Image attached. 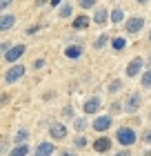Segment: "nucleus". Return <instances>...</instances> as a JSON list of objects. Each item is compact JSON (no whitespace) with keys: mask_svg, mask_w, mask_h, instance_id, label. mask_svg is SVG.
<instances>
[{"mask_svg":"<svg viewBox=\"0 0 151 156\" xmlns=\"http://www.w3.org/2000/svg\"><path fill=\"white\" fill-rule=\"evenodd\" d=\"M116 140H118L122 147H127V150H129V147L138 140V134H136L133 127L125 125V127H118V129H116Z\"/></svg>","mask_w":151,"mask_h":156,"instance_id":"1","label":"nucleus"},{"mask_svg":"<svg viewBox=\"0 0 151 156\" xmlns=\"http://www.w3.org/2000/svg\"><path fill=\"white\" fill-rule=\"evenodd\" d=\"M25 74H27V67H25V65H18V62H13V65L5 72V83H7V85H13V83H18Z\"/></svg>","mask_w":151,"mask_h":156,"instance_id":"2","label":"nucleus"},{"mask_svg":"<svg viewBox=\"0 0 151 156\" xmlns=\"http://www.w3.org/2000/svg\"><path fill=\"white\" fill-rule=\"evenodd\" d=\"M142 105V96L138 94V91H133V94L127 96V101L122 103V112H127V114H136V112L140 109Z\"/></svg>","mask_w":151,"mask_h":156,"instance_id":"3","label":"nucleus"},{"mask_svg":"<svg viewBox=\"0 0 151 156\" xmlns=\"http://www.w3.org/2000/svg\"><path fill=\"white\" fill-rule=\"evenodd\" d=\"M25 51H27V45H22V42H20V45H11V47L5 51L2 58H5L7 62H11V65H13V62H18V60L25 56Z\"/></svg>","mask_w":151,"mask_h":156,"instance_id":"4","label":"nucleus"},{"mask_svg":"<svg viewBox=\"0 0 151 156\" xmlns=\"http://www.w3.org/2000/svg\"><path fill=\"white\" fill-rule=\"evenodd\" d=\"M102 107V101H100V96H91L87 101L82 103V112L84 116H91V114H98V109Z\"/></svg>","mask_w":151,"mask_h":156,"instance_id":"5","label":"nucleus"},{"mask_svg":"<svg viewBox=\"0 0 151 156\" xmlns=\"http://www.w3.org/2000/svg\"><path fill=\"white\" fill-rule=\"evenodd\" d=\"M142 67H145V58H140V56H136V58L127 65V69H125V74H127V78H136L138 74H142Z\"/></svg>","mask_w":151,"mask_h":156,"instance_id":"6","label":"nucleus"},{"mask_svg":"<svg viewBox=\"0 0 151 156\" xmlns=\"http://www.w3.org/2000/svg\"><path fill=\"white\" fill-rule=\"evenodd\" d=\"M111 123H113L111 114H102V116H96V118H93V123H91V129H96V132H107V129L111 127Z\"/></svg>","mask_w":151,"mask_h":156,"instance_id":"7","label":"nucleus"},{"mask_svg":"<svg viewBox=\"0 0 151 156\" xmlns=\"http://www.w3.org/2000/svg\"><path fill=\"white\" fill-rule=\"evenodd\" d=\"M67 132H69V127L64 123H51V125H49V136H51L53 140L67 138Z\"/></svg>","mask_w":151,"mask_h":156,"instance_id":"8","label":"nucleus"},{"mask_svg":"<svg viewBox=\"0 0 151 156\" xmlns=\"http://www.w3.org/2000/svg\"><path fill=\"white\" fill-rule=\"evenodd\" d=\"M142 27H145V18H142V16H133V18L125 20V29H127V34H140Z\"/></svg>","mask_w":151,"mask_h":156,"instance_id":"9","label":"nucleus"},{"mask_svg":"<svg viewBox=\"0 0 151 156\" xmlns=\"http://www.w3.org/2000/svg\"><path fill=\"white\" fill-rule=\"evenodd\" d=\"M93 150H96L98 154H107V152H111V138L109 136H100L93 140Z\"/></svg>","mask_w":151,"mask_h":156,"instance_id":"10","label":"nucleus"},{"mask_svg":"<svg viewBox=\"0 0 151 156\" xmlns=\"http://www.w3.org/2000/svg\"><path fill=\"white\" fill-rule=\"evenodd\" d=\"M91 23H96V25H105V23H109V9H107V7H98V9L93 11Z\"/></svg>","mask_w":151,"mask_h":156,"instance_id":"11","label":"nucleus"},{"mask_svg":"<svg viewBox=\"0 0 151 156\" xmlns=\"http://www.w3.org/2000/svg\"><path fill=\"white\" fill-rule=\"evenodd\" d=\"M16 25V16L13 13H0V31H9Z\"/></svg>","mask_w":151,"mask_h":156,"instance_id":"12","label":"nucleus"},{"mask_svg":"<svg viewBox=\"0 0 151 156\" xmlns=\"http://www.w3.org/2000/svg\"><path fill=\"white\" fill-rule=\"evenodd\" d=\"M53 152H56V145H53V143H49V140H45V143H40L38 147H36L33 156H51Z\"/></svg>","mask_w":151,"mask_h":156,"instance_id":"13","label":"nucleus"},{"mask_svg":"<svg viewBox=\"0 0 151 156\" xmlns=\"http://www.w3.org/2000/svg\"><path fill=\"white\" fill-rule=\"evenodd\" d=\"M64 56H67L69 60H78L82 56V45L80 42H76V45H69L67 49H64Z\"/></svg>","mask_w":151,"mask_h":156,"instance_id":"14","label":"nucleus"},{"mask_svg":"<svg viewBox=\"0 0 151 156\" xmlns=\"http://www.w3.org/2000/svg\"><path fill=\"white\" fill-rule=\"evenodd\" d=\"M89 25H91V18L87 16V13H82V16H76V18H74V23H71V27H74L76 31H80V29H87Z\"/></svg>","mask_w":151,"mask_h":156,"instance_id":"15","label":"nucleus"},{"mask_svg":"<svg viewBox=\"0 0 151 156\" xmlns=\"http://www.w3.org/2000/svg\"><path fill=\"white\" fill-rule=\"evenodd\" d=\"M71 127H74L78 134H82L84 129H89V120H87V116H76L74 120H71Z\"/></svg>","mask_w":151,"mask_h":156,"instance_id":"16","label":"nucleus"},{"mask_svg":"<svg viewBox=\"0 0 151 156\" xmlns=\"http://www.w3.org/2000/svg\"><path fill=\"white\" fill-rule=\"evenodd\" d=\"M29 152H31V147H29V145H27V143H20V145H13L7 156H27Z\"/></svg>","mask_w":151,"mask_h":156,"instance_id":"17","label":"nucleus"},{"mask_svg":"<svg viewBox=\"0 0 151 156\" xmlns=\"http://www.w3.org/2000/svg\"><path fill=\"white\" fill-rule=\"evenodd\" d=\"M109 23H113V25L125 23V11H122L120 7H116V9H111V11H109Z\"/></svg>","mask_w":151,"mask_h":156,"instance_id":"18","label":"nucleus"},{"mask_svg":"<svg viewBox=\"0 0 151 156\" xmlns=\"http://www.w3.org/2000/svg\"><path fill=\"white\" fill-rule=\"evenodd\" d=\"M29 129L27 127H20V129L13 134V145H20V143H27V138H29Z\"/></svg>","mask_w":151,"mask_h":156,"instance_id":"19","label":"nucleus"},{"mask_svg":"<svg viewBox=\"0 0 151 156\" xmlns=\"http://www.w3.org/2000/svg\"><path fill=\"white\" fill-rule=\"evenodd\" d=\"M107 91L116 96L118 91H122V80H120V78H113V80H111L109 85H107Z\"/></svg>","mask_w":151,"mask_h":156,"instance_id":"20","label":"nucleus"},{"mask_svg":"<svg viewBox=\"0 0 151 156\" xmlns=\"http://www.w3.org/2000/svg\"><path fill=\"white\" fill-rule=\"evenodd\" d=\"M71 13H74V7H71V5L62 2V5L58 7V16H60V18H71Z\"/></svg>","mask_w":151,"mask_h":156,"instance_id":"21","label":"nucleus"},{"mask_svg":"<svg viewBox=\"0 0 151 156\" xmlns=\"http://www.w3.org/2000/svg\"><path fill=\"white\" fill-rule=\"evenodd\" d=\"M107 45H109V36H107V34H100V36L96 38V42H93L96 49H105Z\"/></svg>","mask_w":151,"mask_h":156,"instance_id":"22","label":"nucleus"},{"mask_svg":"<svg viewBox=\"0 0 151 156\" xmlns=\"http://www.w3.org/2000/svg\"><path fill=\"white\" fill-rule=\"evenodd\" d=\"M111 47L116 49V51H122V49L127 47V40L120 38V36H116V38H111Z\"/></svg>","mask_w":151,"mask_h":156,"instance_id":"23","label":"nucleus"},{"mask_svg":"<svg viewBox=\"0 0 151 156\" xmlns=\"http://www.w3.org/2000/svg\"><path fill=\"white\" fill-rule=\"evenodd\" d=\"M74 145H76V150H84V147L89 145V140H87V136H84V134H78L76 140H74Z\"/></svg>","mask_w":151,"mask_h":156,"instance_id":"24","label":"nucleus"},{"mask_svg":"<svg viewBox=\"0 0 151 156\" xmlns=\"http://www.w3.org/2000/svg\"><path fill=\"white\" fill-rule=\"evenodd\" d=\"M140 85H142L145 89H151V69L142 72V76H140Z\"/></svg>","mask_w":151,"mask_h":156,"instance_id":"25","label":"nucleus"},{"mask_svg":"<svg viewBox=\"0 0 151 156\" xmlns=\"http://www.w3.org/2000/svg\"><path fill=\"white\" fill-rule=\"evenodd\" d=\"M96 2H98V0H78V5H80L82 9H93Z\"/></svg>","mask_w":151,"mask_h":156,"instance_id":"26","label":"nucleus"},{"mask_svg":"<svg viewBox=\"0 0 151 156\" xmlns=\"http://www.w3.org/2000/svg\"><path fill=\"white\" fill-rule=\"evenodd\" d=\"M62 116H64V118H69V120H74V118H76V116H74V107H71V105L62 107Z\"/></svg>","mask_w":151,"mask_h":156,"instance_id":"27","label":"nucleus"},{"mask_svg":"<svg viewBox=\"0 0 151 156\" xmlns=\"http://www.w3.org/2000/svg\"><path fill=\"white\" fill-rule=\"evenodd\" d=\"M120 112H122V103H118V101L111 103V116L113 114H120Z\"/></svg>","mask_w":151,"mask_h":156,"instance_id":"28","label":"nucleus"},{"mask_svg":"<svg viewBox=\"0 0 151 156\" xmlns=\"http://www.w3.org/2000/svg\"><path fill=\"white\" fill-rule=\"evenodd\" d=\"M142 140H145V145H151V129H147L142 134Z\"/></svg>","mask_w":151,"mask_h":156,"instance_id":"29","label":"nucleus"},{"mask_svg":"<svg viewBox=\"0 0 151 156\" xmlns=\"http://www.w3.org/2000/svg\"><path fill=\"white\" fill-rule=\"evenodd\" d=\"M11 2H13V0H0V13H2V11H5V9H7V7H9Z\"/></svg>","mask_w":151,"mask_h":156,"instance_id":"30","label":"nucleus"},{"mask_svg":"<svg viewBox=\"0 0 151 156\" xmlns=\"http://www.w3.org/2000/svg\"><path fill=\"white\" fill-rule=\"evenodd\" d=\"M9 47H11L9 42H0V56H5V51H7Z\"/></svg>","mask_w":151,"mask_h":156,"instance_id":"31","label":"nucleus"},{"mask_svg":"<svg viewBox=\"0 0 151 156\" xmlns=\"http://www.w3.org/2000/svg\"><path fill=\"white\" fill-rule=\"evenodd\" d=\"M33 67L36 69H42V67H45V58H38V60L33 62Z\"/></svg>","mask_w":151,"mask_h":156,"instance_id":"32","label":"nucleus"},{"mask_svg":"<svg viewBox=\"0 0 151 156\" xmlns=\"http://www.w3.org/2000/svg\"><path fill=\"white\" fill-rule=\"evenodd\" d=\"M113 156H131V152H129V150H127V147H125V150H120V152H116V154H113Z\"/></svg>","mask_w":151,"mask_h":156,"instance_id":"33","label":"nucleus"},{"mask_svg":"<svg viewBox=\"0 0 151 156\" xmlns=\"http://www.w3.org/2000/svg\"><path fill=\"white\" fill-rule=\"evenodd\" d=\"M58 156H76V152H71V150H62Z\"/></svg>","mask_w":151,"mask_h":156,"instance_id":"34","label":"nucleus"},{"mask_svg":"<svg viewBox=\"0 0 151 156\" xmlns=\"http://www.w3.org/2000/svg\"><path fill=\"white\" fill-rule=\"evenodd\" d=\"M64 2V0H49V5H51V7H60Z\"/></svg>","mask_w":151,"mask_h":156,"instance_id":"35","label":"nucleus"},{"mask_svg":"<svg viewBox=\"0 0 151 156\" xmlns=\"http://www.w3.org/2000/svg\"><path fill=\"white\" fill-rule=\"evenodd\" d=\"M7 101H9V96H7V94H2V96H0V107H2V105H5Z\"/></svg>","mask_w":151,"mask_h":156,"instance_id":"36","label":"nucleus"},{"mask_svg":"<svg viewBox=\"0 0 151 156\" xmlns=\"http://www.w3.org/2000/svg\"><path fill=\"white\" fill-rule=\"evenodd\" d=\"M5 150H7V140L2 138V140H0V152H5Z\"/></svg>","mask_w":151,"mask_h":156,"instance_id":"37","label":"nucleus"},{"mask_svg":"<svg viewBox=\"0 0 151 156\" xmlns=\"http://www.w3.org/2000/svg\"><path fill=\"white\" fill-rule=\"evenodd\" d=\"M49 0H38V2H36V7H42V5H47Z\"/></svg>","mask_w":151,"mask_h":156,"instance_id":"38","label":"nucleus"},{"mask_svg":"<svg viewBox=\"0 0 151 156\" xmlns=\"http://www.w3.org/2000/svg\"><path fill=\"white\" fill-rule=\"evenodd\" d=\"M136 2H138V5H147L149 0H136Z\"/></svg>","mask_w":151,"mask_h":156,"instance_id":"39","label":"nucleus"},{"mask_svg":"<svg viewBox=\"0 0 151 156\" xmlns=\"http://www.w3.org/2000/svg\"><path fill=\"white\" fill-rule=\"evenodd\" d=\"M142 156H151V150H149V152H145V154H142Z\"/></svg>","mask_w":151,"mask_h":156,"instance_id":"40","label":"nucleus"},{"mask_svg":"<svg viewBox=\"0 0 151 156\" xmlns=\"http://www.w3.org/2000/svg\"><path fill=\"white\" fill-rule=\"evenodd\" d=\"M147 62H149V65H151V54H149V58H147Z\"/></svg>","mask_w":151,"mask_h":156,"instance_id":"41","label":"nucleus"},{"mask_svg":"<svg viewBox=\"0 0 151 156\" xmlns=\"http://www.w3.org/2000/svg\"><path fill=\"white\" fill-rule=\"evenodd\" d=\"M149 120H151V112H149Z\"/></svg>","mask_w":151,"mask_h":156,"instance_id":"42","label":"nucleus"},{"mask_svg":"<svg viewBox=\"0 0 151 156\" xmlns=\"http://www.w3.org/2000/svg\"><path fill=\"white\" fill-rule=\"evenodd\" d=\"M149 40H151V31H149Z\"/></svg>","mask_w":151,"mask_h":156,"instance_id":"43","label":"nucleus"}]
</instances>
